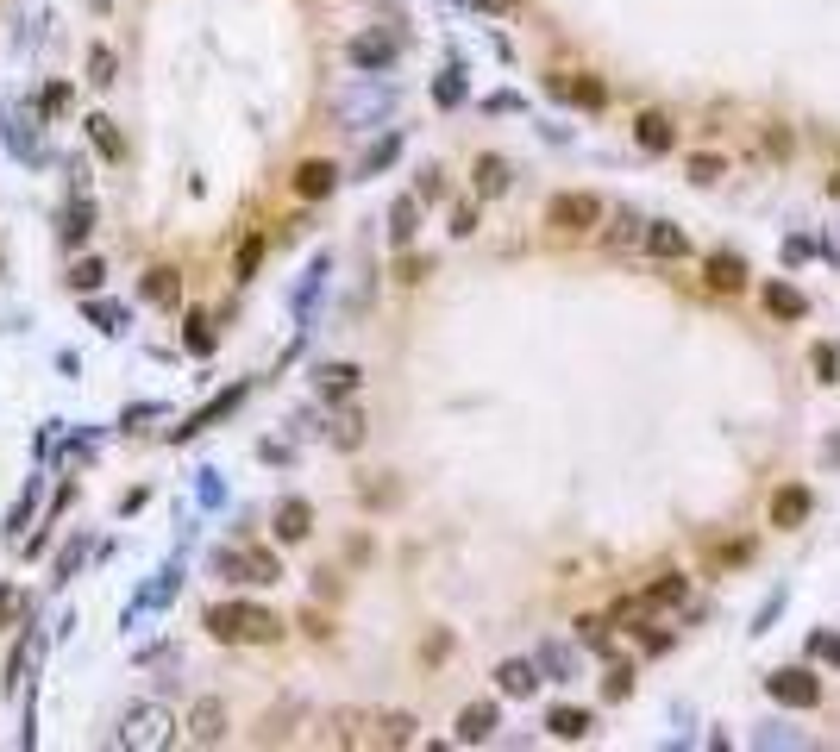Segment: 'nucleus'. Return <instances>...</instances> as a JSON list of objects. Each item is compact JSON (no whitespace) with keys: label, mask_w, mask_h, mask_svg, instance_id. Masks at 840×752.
Returning a JSON list of instances; mask_svg holds the SVG:
<instances>
[{"label":"nucleus","mask_w":840,"mask_h":752,"mask_svg":"<svg viewBox=\"0 0 840 752\" xmlns=\"http://www.w3.org/2000/svg\"><path fill=\"white\" fill-rule=\"evenodd\" d=\"M358 439H364V420H358L352 408H345V414H339V427H333V445H339V452H352Z\"/></svg>","instance_id":"30"},{"label":"nucleus","mask_w":840,"mask_h":752,"mask_svg":"<svg viewBox=\"0 0 840 752\" xmlns=\"http://www.w3.org/2000/svg\"><path fill=\"white\" fill-rule=\"evenodd\" d=\"M596 220H602V201L583 195V188H571V195H552V207H546V226H558V232H590Z\"/></svg>","instance_id":"5"},{"label":"nucleus","mask_w":840,"mask_h":752,"mask_svg":"<svg viewBox=\"0 0 840 752\" xmlns=\"http://www.w3.org/2000/svg\"><path fill=\"white\" fill-rule=\"evenodd\" d=\"M63 239H69V245H82V239H88V201L63 207Z\"/></svg>","instance_id":"29"},{"label":"nucleus","mask_w":840,"mask_h":752,"mask_svg":"<svg viewBox=\"0 0 840 752\" xmlns=\"http://www.w3.org/2000/svg\"><path fill=\"white\" fill-rule=\"evenodd\" d=\"M496 734V702H471V709L458 715V746H477Z\"/></svg>","instance_id":"12"},{"label":"nucleus","mask_w":840,"mask_h":752,"mask_svg":"<svg viewBox=\"0 0 840 752\" xmlns=\"http://www.w3.org/2000/svg\"><path fill=\"white\" fill-rule=\"evenodd\" d=\"M88 320H101L107 333H120V326H126V308H113V301H88Z\"/></svg>","instance_id":"35"},{"label":"nucleus","mask_w":840,"mask_h":752,"mask_svg":"<svg viewBox=\"0 0 840 752\" xmlns=\"http://www.w3.org/2000/svg\"><path fill=\"white\" fill-rule=\"evenodd\" d=\"M420 740V727H414V715H402V709H389V715H377V746H414Z\"/></svg>","instance_id":"17"},{"label":"nucleus","mask_w":840,"mask_h":752,"mask_svg":"<svg viewBox=\"0 0 840 752\" xmlns=\"http://www.w3.org/2000/svg\"><path fill=\"white\" fill-rule=\"evenodd\" d=\"M546 727H552V740H583L596 721H590V709H552Z\"/></svg>","instance_id":"20"},{"label":"nucleus","mask_w":840,"mask_h":752,"mask_svg":"<svg viewBox=\"0 0 840 752\" xmlns=\"http://www.w3.org/2000/svg\"><path fill=\"white\" fill-rule=\"evenodd\" d=\"M88 82H95V88L113 82V51H107V44H95V51H88Z\"/></svg>","instance_id":"33"},{"label":"nucleus","mask_w":840,"mask_h":752,"mask_svg":"<svg viewBox=\"0 0 840 752\" xmlns=\"http://www.w3.org/2000/svg\"><path fill=\"white\" fill-rule=\"evenodd\" d=\"M815 658H834L840 665V633H815Z\"/></svg>","instance_id":"41"},{"label":"nucleus","mask_w":840,"mask_h":752,"mask_svg":"<svg viewBox=\"0 0 840 752\" xmlns=\"http://www.w3.org/2000/svg\"><path fill=\"white\" fill-rule=\"evenodd\" d=\"M496 690L502 696H533L540 690V658H508V665L496 671Z\"/></svg>","instance_id":"10"},{"label":"nucleus","mask_w":840,"mask_h":752,"mask_svg":"<svg viewBox=\"0 0 840 752\" xmlns=\"http://www.w3.org/2000/svg\"><path fill=\"white\" fill-rule=\"evenodd\" d=\"M414 195H420V201H439V195H446V182H439V170H420V182H414Z\"/></svg>","instance_id":"38"},{"label":"nucleus","mask_w":840,"mask_h":752,"mask_svg":"<svg viewBox=\"0 0 840 752\" xmlns=\"http://www.w3.org/2000/svg\"><path fill=\"white\" fill-rule=\"evenodd\" d=\"M320 740H326V746H377V721L358 715V709H339V715H326Z\"/></svg>","instance_id":"7"},{"label":"nucleus","mask_w":840,"mask_h":752,"mask_svg":"<svg viewBox=\"0 0 840 752\" xmlns=\"http://www.w3.org/2000/svg\"><path fill=\"white\" fill-rule=\"evenodd\" d=\"M627 690H634V665H609V677H602V696L621 702Z\"/></svg>","instance_id":"31"},{"label":"nucleus","mask_w":840,"mask_h":752,"mask_svg":"<svg viewBox=\"0 0 840 752\" xmlns=\"http://www.w3.org/2000/svg\"><path fill=\"white\" fill-rule=\"evenodd\" d=\"M765 308H772L778 320H803V314H809V301L790 289V282H772V289H765Z\"/></svg>","instance_id":"21"},{"label":"nucleus","mask_w":840,"mask_h":752,"mask_svg":"<svg viewBox=\"0 0 840 752\" xmlns=\"http://www.w3.org/2000/svg\"><path fill=\"white\" fill-rule=\"evenodd\" d=\"M145 295H151V301H176V295H182L176 270H151V276H145Z\"/></svg>","instance_id":"28"},{"label":"nucleus","mask_w":840,"mask_h":752,"mask_svg":"<svg viewBox=\"0 0 840 752\" xmlns=\"http://www.w3.org/2000/svg\"><path fill=\"white\" fill-rule=\"evenodd\" d=\"M671 602H684V577H678V571H665V577L646 590V608H671Z\"/></svg>","instance_id":"26"},{"label":"nucleus","mask_w":840,"mask_h":752,"mask_svg":"<svg viewBox=\"0 0 840 752\" xmlns=\"http://www.w3.org/2000/svg\"><path fill=\"white\" fill-rule=\"evenodd\" d=\"M88 138H95V151H101L107 163H120V157H126V138H120V126H113L107 113H95V120H88Z\"/></svg>","instance_id":"19"},{"label":"nucleus","mask_w":840,"mask_h":752,"mask_svg":"<svg viewBox=\"0 0 840 752\" xmlns=\"http://www.w3.org/2000/svg\"><path fill=\"white\" fill-rule=\"evenodd\" d=\"M101 282H107V264H101V257H82V264L69 270V289H76V295H95Z\"/></svg>","instance_id":"23"},{"label":"nucleus","mask_w":840,"mask_h":752,"mask_svg":"<svg viewBox=\"0 0 840 752\" xmlns=\"http://www.w3.org/2000/svg\"><path fill=\"white\" fill-rule=\"evenodd\" d=\"M63 107H69V82H51V88H44V113H51V120H57Z\"/></svg>","instance_id":"39"},{"label":"nucleus","mask_w":840,"mask_h":752,"mask_svg":"<svg viewBox=\"0 0 840 752\" xmlns=\"http://www.w3.org/2000/svg\"><path fill=\"white\" fill-rule=\"evenodd\" d=\"M414 232H420V195H402L389 207V245H414Z\"/></svg>","instance_id":"16"},{"label":"nucleus","mask_w":840,"mask_h":752,"mask_svg":"<svg viewBox=\"0 0 840 752\" xmlns=\"http://www.w3.org/2000/svg\"><path fill=\"white\" fill-rule=\"evenodd\" d=\"M333 188H339V170H333L326 157H308V163L295 170V195H301V201H326Z\"/></svg>","instance_id":"9"},{"label":"nucleus","mask_w":840,"mask_h":752,"mask_svg":"<svg viewBox=\"0 0 840 752\" xmlns=\"http://www.w3.org/2000/svg\"><path fill=\"white\" fill-rule=\"evenodd\" d=\"M558 94H571V101H583V107H602V82H558Z\"/></svg>","instance_id":"34"},{"label":"nucleus","mask_w":840,"mask_h":752,"mask_svg":"<svg viewBox=\"0 0 840 752\" xmlns=\"http://www.w3.org/2000/svg\"><path fill=\"white\" fill-rule=\"evenodd\" d=\"M828 188H834V195H840V170H834V176H828Z\"/></svg>","instance_id":"43"},{"label":"nucleus","mask_w":840,"mask_h":752,"mask_svg":"<svg viewBox=\"0 0 840 752\" xmlns=\"http://www.w3.org/2000/svg\"><path fill=\"white\" fill-rule=\"evenodd\" d=\"M577 640L596 646V652H609V621H577Z\"/></svg>","instance_id":"36"},{"label":"nucleus","mask_w":840,"mask_h":752,"mask_svg":"<svg viewBox=\"0 0 840 752\" xmlns=\"http://www.w3.org/2000/svg\"><path fill=\"white\" fill-rule=\"evenodd\" d=\"M646 251L652 257H684L690 239H684V226H671V220H646Z\"/></svg>","instance_id":"15"},{"label":"nucleus","mask_w":840,"mask_h":752,"mask_svg":"<svg viewBox=\"0 0 840 752\" xmlns=\"http://www.w3.org/2000/svg\"><path fill=\"white\" fill-rule=\"evenodd\" d=\"M508 188V163L502 157H477V195H502Z\"/></svg>","instance_id":"24"},{"label":"nucleus","mask_w":840,"mask_h":752,"mask_svg":"<svg viewBox=\"0 0 840 752\" xmlns=\"http://www.w3.org/2000/svg\"><path fill=\"white\" fill-rule=\"evenodd\" d=\"M258 257H264V232H251V239L239 245V257H232V276L251 282V276H258Z\"/></svg>","instance_id":"25"},{"label":"nucleus","mask_w":840,"mask_h":752,"mask_svg":"<svg viewBox=\"0 0 840 752\" xmlns=\"http://www.w3.org/2000/svg\"><path fill=\"white\" fill-rule=\"evenodd\" d=\"M772 521L778 527H803L809 521V489L803 483H790V489H778V496H772Z\"/></svg>","instance_id":"14"},{"label":"nucleus","mask_w":840,"mask_h":752,"mask_svg":"<svg viewBox=\"0 0 840 752\" xmlns=\"http://www.w3.org/2000/svg\"><path fill=\"white\" fill-rule=\"evenodd\" d=\"M201 621L220 646H276L283 640V615H270L258 602H214Z\"/></svg>","instance_id":"1"},{"label":"nucleus","mask_w":840,"mask_h":752,"mask_svg":"<svg viewBox=\"0 0 840 752\" xmlns=\"http://www.w3.org/2000/svg\"><path fill=\"white\" fill-rule=\"evenodd\" d=\"M815 376H822V383H840V345H815Z\"/></svg>","instance_id":"32"},{"label":"nucleus","mask_w":840,"mask_h":752,"mask_svg":"<svg viewBox=\"0 0 840 752\" xmlns=\"http://www.w3.org/2000/svg\"><path fill=\"white\" fill-rule=\"evenodd\" d=\"M308 533H314V508L308 502H301V496L276 502V539H289V546H295V539H308Z\"/></svg>","instance_id":"11"},{"label":"nucleus","mask_w":840,"mask_h":752,"mask_svg":"<svg viewBox=\"0 0 840 752\" xmlns=\"http://www.w3.org/2000/svg\"><path fill=\"white\" fill-rule=\"evenodd\" d=\"M690 176L696 182H715L721 176V157H690Z\"/></svg>","instance_id":"40"},{"label":"nucleus","mask_w":840,"mask_h":752,"mask_svg":"<svg viewBox=\"0 0 840 752\" xmlns=\"http://www.w3.org/2000/svg\"><path fill=\"white\" fill-rule=\"evenodd\" d=\"M214 571L226 583H276L283 564H276V552H264V546H245V552H214Z\"/></svg>","instance_id":"2"},{"label":"nucleus","mask_w":840,"mask_h":752,"mask_svg":"<svg viewBox=\"0 0 840 752\" xmlns=\"http://www.w3.org/2000/svg\"><path fill=\"white\" fill-rule=\"evenodd\" d=\"M452 232H477V207H458V214H452Z\"/></svg>","instance_id":"42"},{"label":"nucleus","mask_w":840,"mask_h":752,"mask_svg":"<svg viewBox=\"0 0 840 752\" xmlns=\"http://www.w3.org/2000/svg\"><path fill=\"white\" fill-rule=\"evenodd\" d=\"M358 364H320V395H352L358 389Z\"/></svg>","instance_id":"22"},{"label":"nucleus","mask_w":840,"mask_h":752,"mask_svg":"<svg viewBox=\"0 0 840 752\" xmlns=\"http://www.w3.org/2000/svg\"><path fill=\"white\" fill-rule=\"evenodd\" d=\"M170 709H157V702H132L126 709V727H120V746H170Z\"/></svg>","instance_id":"3"},{"label":"nucleus","mask_w":840,"mask_h":752,"mask_svg":"<svg viewBox=\"0 0 840 752\" xmlns=\"http://www.w3.org/2000/svg\"><path fill=\"white\" fill-rule=\"evenodd\" d=\"M540 671L565 677V671H571V652H565V646H546V652H540Z\"/></svg>","instance_id":"37"},{"label":"nucleus","mask_w":840,"mask_h":752,"mask_svg":"<svg viewBox=\"0 0 840 752\" xmlns=\"http://www.w3.org/2000/svg\"><path fill=\"white\" fill-rule=\"evenodd\" d=\"M765 690H772V702H784V709H815V702H822V677L803 671V665H790V671L765 677Z\"/></svg>","instance_id":"4"},{"label":"nucleus","mask_w":840,"mask_h":752,"mask_svg":"<svg viewBox=\"0 0 840 752\" xmlns=\"http://www.w3.org/2000/svg\"><path fill=\"white\" fill-rule=\"evenodd\" d=\"M182 326H189V333H182V345H189L195 358H207V351H214V326H207V314H189Z\"/></svg>","instance_id":"27"},{"label":"nucleus","mask_w":840,"mask_h":752,"mask_svg":"<svg viewBox=\"0 0 840 752\" xmlns=\"http://www.w3.org/2000/svg\"><path fill=\"white\" fill-rule=\"evenodd\" d=\"M709 289H721V295L746 289V264H740V257H728V251H715L709 257Z\"/></svg>","instance_id":"18"},{"label":"nucleus","mask_w":840,"mask_h":752,"mask_svg":"<svg viewBox=\"0 0 840 752\" xmlns=\"http://www.w3.org/2000/svg\"><path fill=\"white\" fill-rule=\"evenodd\" d=\"M182 740H189V746H220L226 740V702L220 696H201L195 709H189V721H182Z\"/></svg>","instance_id":"6"},{"label":"nucleus","mask_w":840,"mask_h":752,"mask_svg":"<svg viewBox=\"0 0 840 752\" xmlns=\"http://www.w3.org/2000/svg\"><path fill=\"white\" fill-rule=\"evenodd\" d=\"M395 51H402V38H395V32H358L352 38V63L358 69H389Z\"/></svg>","instance_id":"8"},{"label":"nucleus","mask_w":840,"mask_h":752,"mask_svg":"<svg viewBox=\"0 0 840 752\" xmlns=\"http://www.w3.org/2000/svg\"><path fill=\"white\" fill-rule=\"evenodd\" d=\"M634 138H640V151H652V157L678 145V132H671V120H665V113H640V120H634Z\"/></svg>","instance_id":"13"}]
</instances>
